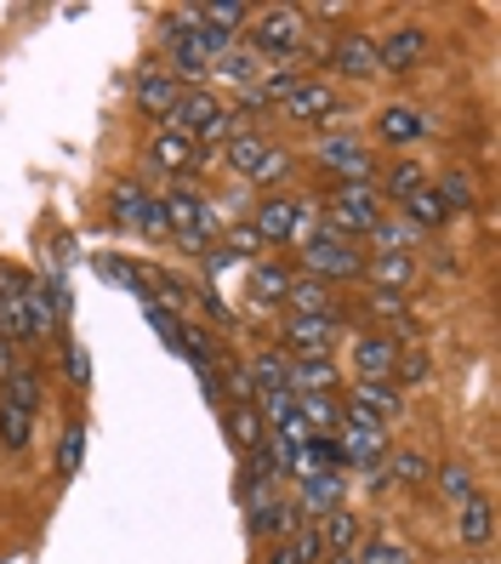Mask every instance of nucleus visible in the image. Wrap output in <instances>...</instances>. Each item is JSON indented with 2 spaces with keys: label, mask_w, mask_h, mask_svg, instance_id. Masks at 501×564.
Returning <instances> with one entry per match:
<instances>
[{
  "label": "nucleus",
  "mask_w": 501,
  "mask_h": 564,
  "mask_svg": "<svg viewBox=\"0 0 501 564\" xmlns=\"http://www.w3.org/2000/svg\"><path fill=\"white\" fill-rule=\"evenodd\" d=\"M41 388H46V377L35 365H12L7 393H0V451H12V456L29 451L35 422H41Z\"/></svg>",
  "instance_id": "f257e3e1"
},
{
  "label": "nucleus",
  "mask_w": 501,
  "mask_h": 564,
  "mask_svg": "<svg viewBox=\"0 0 501 564\" xmlns=\"http://www.w3.org/2000/svg\"><path fill=\"white\" fill-rule=\"evenodd\" d=\"M251 52L257 57H269V63H291L296 52L308 46V18H303V7H262V12H251Z\"/></svg>",
  "instance_id": "f03ea898"
},
{
  "label": "nucleus",
  "mask_w": 501,
  "mask_h": 564,
  "mask_svg": "<svg viewBox=\"0 0 501 564\" xmlns=\"http://www.w3.org/2000/svg\"><path fill=\"white\" fill-rule=\"evenodd\" d=\"M319 212H325V228H337L342 240H364L388 217V200L377 194V183H337L330 188V206H319Z\"/></svg>",
  "instance_id": "7ed1b4c3"
},
{
  "label": "nucleus",
  "mask_w": 501,
  "mask_h": 564,
  "mask_svg": "<svg viewBox=\"0 0 501 564\" xmlns=\"http://www.w3.org/2000/svg\"><path fill=\"white\" fill-rule=\"evenodd\" d=\"M165 228L177 235V246L188 251V257H199V251H211V240H217V212H211V200L199 188H188V183H177L172 194H165Z\"/></svg>",
  "instance_id": "20e7f679"
},
{
  "label": "nucleus",
  "mask_w": 501,
  "mask_h": 564,
  "mask_svg": "<svg viewBox=\"0 0 501 564\" xmlns=\"http://www.w3.org/2000/svg\"><path fill=\"white\" fill-rule=\"evenodd\" d=\"M296 251H303V274H314V280H325V285L364 280V251H359L353 240H342L337 228H325V223H319Z\"/></svg>",
  "instance_id": "39448f33"
},
{
  "label": "nucleus",
  "mask_w": 501,
  "mask_h": 564,
  "mask_svg": "<svg viewBox=\"0 0 501 564\" xmlns=\"http://www.w3.org/2000/svg\"><path fill=\"white\" fill-rule=\"evenodd\" d=\"M109 217L126 228V235H149V240H165L172 228H165V206H160V194L143 188V183H115L109 188Z\"/></svg>",
  "instance_id": "423d86ee"
},
{
  "label": "nucleus",
  "mask_w": 501,
  "mask_h": 564,
  "mask_svg": "<svg viewBox=\"0 0 501 564\" xmlns=\"http://www.w3.org/2000/svg\"><path fill=\"white\" fill-rule=\"evenodd\" d=\"M314 160H319L337 183H377V160L364 154V143L348 138V131H319Z\"/></svg>",
  "instance_id": "0eeeda50"
},
{
  "label": "nucleus",
  "mask_w": 501,
  "mask_h": 564,
  "mask_svg": "<svg viewBox=\"0 0 501 564\" xmlns=\"http://www.w3.org/2000/svg\"><path fill=\"white\" fill-rule=\"evenodd\" d=\"M348 337V314H291L285 319V343H291V359H314V354H330Z\"/></svg>",
  "instance_id": "6e6552de"
},
{
  "label": "nucleus",
  "mask_w": 501,
  "mask_h": 564,
  "mask_svg": "<svg viewBox=\"0 0 501 564\" xmlns=\"http://www.w3.org/2000/svg\"><path fill=\"white\" fill-rule=\"evenodd\" d=\"M330 69H337L342 80H377L382 75V57H377V35L371 29H348V35H337L325 46Z\"/></svg>",
  "instance_id": "1a4fd4ad"
},
{
  "label": "nucleus",
  "mask_w": 501,
  "mask_h": 564,
  "mask_svg": "<svg viewBox=\"0 0 501 564\" xmlns=\"http://www.w3.org/2000/svg\"><path fill=\"white\" fill-rule=\"evenodd\" d=\"M280 115L296 120V126H325L330 115H342V97H337V86H330V80H303V86L285 91Z\"/></svg>",
  "instance_id": "9d476101"
},
{
  "label": "nucleus",
  "mask_w": 501,
  "mask_h": 564,
  "mask_svg": "<svg viewBox=\"0 0 501 564\" xmlns=\"http://www.w3.org/2000/svg\"><path fill=\"white\" fill-rule=\"evenodd\" d=\"M377 57H382V75H411L416 63L427 57V29L422 23H399L377 41Z\"/></svg>",
  "instance_id": "9b49d317"
},
{
  "label": "nucleus",
  "mask_w": 501,
  "mask_h": 564,
  "mask_svg": "<svg viewBox=\"0 0 501 564\" xmlns=\"http://www.w3.org/2000/svg\"><path fill=\"white\" fill-rule=\"evenodd\" d=\"M0 337L7 343H35V325H29V303H23V274L0 262Z\"/></svg>",
  "instance_id": "f8f14e48"
},
{
  "label": "nucleus",
  "mask_w": 501,
  "mask_h": 564,
  "mask_svg": "<svg viewBox=\"0 0 501 564\" xmlns=\"http://www.w3.org/2000/svg\"><path fill=\"white\" fill-rule=\"evenodd\" d=\"M342 468H353V474H377L382 462H388V434H382V422H371V427H342Z\"/></svg>",
  "instance_id": "ddd939ff"
},
{
  "label": "nucleus",
  "mask_w": 501,
  "mask_h": 564,
  "mask_svg": "<svg viewBox=\"0 0 501 564\" xmlns=\"http://www.w3.org/2000/svg\"><path fill=\"white\" fill-rule=\"evenodd\" d=\"M251 228L262 235V246H291L296 240V200L291 194H262L251 212Z\"/></svg>",
  "instance_id": "4468645a"
},
{
  "label": "nucleus",
  "mask_w": 501,
  "mask_h": 564,
  "mask_svg": "<svg viewBox=\"0 0 501 564\" xmlns=\"http://www.w3.org/2000/svg\"><path fill=\"white\" fill-rule=\"evenodd\" d=\"M149 160L160 165V172H177V177H194L199 165H211V154L199 149L194 138H183V131H160L154 149H149Z\"/></svg>",
  "instance_id": "2eb2a0df"
},
{
  "label": "nucleus",
  "mask_w": 501,
  "mask_h": 564,
  "mask_svg": "<svg viewBox=\"0 0 501 564\" xmlns=\"http://www.w3.org/2000/svg\"><path fill=\"white\" fill-rule=\"evenodd\" d=\"M348 359L359 377H388L399 359V343L382 337V330H348Z\"/></svg>",
  "instance_id": "dca6fc26"
},
{
  "label": "nucleus",
  "mask_w": 501,
  "mask_h": 564,
  "mask_svg": "<svg viewBox=\"0 0 501 564\" xmlns=\"http://www.w3.org/2000/svg\"><path fill=\"white\" fill-rule=\"evenodd\" d=\"M217 109H222V97H217L211 86H183V97L172 104V115H165L160 126H165V131H183V138H194V131L206 126Z\"/></svg>",
  "instance_id": "f3484780"
},
{
  "label": "nucleus",
  "mask_w": 501,
  "mask_h": 564,
  "mask_svg": "<svg viewBox=\"0 0 501 564\" xmlns=\"http://www.w3.org/2000/svg\"><path fill=\"white\" fill-rule=\"evenodd\" d=\"M377 138H382L388 149L422 143V138H427V109H416V104H388V109L377 115Z\"/></svg>",
  "instance_id": "a211bd4d"
},
{
  "label": "nucleus",
  "mask_w": 501,
  "mask_h": 564,
  "mask_svg": "<svg viewBox=\"0 0 501 564\" xmlns=\"http://www.w3.org/2000/svg\"><path fill=\"white\" fill-rule=\"evenodd\" d=\"M291 502L280 490H269V496H251L246 502V530L251 536H262V542H280V536H291Z\"/></svg>",
  "instance_id": "6ab92c4d"
},
{
  "label": "nucleus",
  "mask_w": 501,
  "mask_h": 564,
  "mask_svg": "<svg viewBox=\"0 0 501 564\" xmlns=\"http://www.w3.org/2000/svg\"><path fill=\"white\" fill-rule=\"evenodd\" d=\"M348 405H359V411H371L382 427L393 422V416H405V393H399L388 377H359L353 388H348Z\"/></svg>",
  "instance_id": "aec40b11"
},
{
  "label": "nucleus",
  "mask_w": 501,
  "mask_h": 564,
  "mask_svg": "<svg viewBox=\"0 0 501 564\" xmlns=\"http://www.w3.org/2000/svg\"><path fill=\"white\" fill-rule=\"evenodd\" d=\"M285 388L291 393H337L342 388V371L330 354H314V359H291L285 365Z\"/></svg>",
  "instance_id": "412c9836"
},
{
  "label": "nucleus",
  "mask_w": 501,
  "mask_h": 564,
  "mask_svg": "<svg viewBox=\"0 0 501 564\" xmlns=\"http://www.w3.org/2000/svg\"><path fill=\"white\" fill-rule=\"evenodd\" d=\"M291 280H296L291 262H280V257H257L246 285H251V296H257L262 308H280V303H285V291H291Z\"/></svg>",
  "instance_id": "4be33fe9"
},
{
  "label": "nucleus",
  "mask_w": 501,
  "mask_h": 564,
  "mask_svg": "<svg viewBox=\"0 0 501 564\" xmlns=\"http://www.w3.org/2000/svg\"><path fill=\"white\" fill-rule=\"evenodd\" d=\"M364 246H371V257H416V246H422V235L399 217V212H388L371 235H364Z\"/></svg>",
  "instance_id": "5701e85b"
},
{
  "label": "nucleus",
  "mask_w": 501,
  "mask_h": 564,
  "mask_svg": "<svg viewBox=\"0 0 501 564\" xmlns=\"http://www.w3.org/2000/svg\"><path fill=\"white\" fill-rule=\"evenodd\" d=\"M211 75H217V80H228L233 91H246V86H257L262 75H269V57H257L251 46H228V52L211 63Z\"/></svg>",
  "instance_id": "b1692460"
},
{
  "label": "nucleus",
  "mask_w": 501,
  "mask_h": 564,
  "mask_svg": "<svg viewBox=\"0 0 501 564\" xmlns=\"http://www.w3.org/2000/svg\"><path fill=\"white\" fill-rule=\"evenodd\" d=\"M490 536H495V508H490V496L461 502V508H456V542H461V547H490Z\"/></svg>",
  "instance_id": "393cba45"
},
{
  "label": "nucleus",
  "mask_w": 501,
  "mask_h": 564,
  "mask_svg": "<svg viewBox=\"0 0 501 564\" xmlns=\"http://www.w3.org/2000/svg\"><path fill=\"white\" fill-rule=\"evenodd\" d=\"M416 188H427V165L422 160H388V172L377 177V194L393 206H405Z\"/></svg>",
  "instance_id": "a878e982"
},
{
  "label": "nucleus",
  "mask_w": 501,
  "mask_h": 564,
  "mask_svg": "<svg viewBox=\"0 0 501 564\" xmlns=\"http://www.w3.org/2000/svg\"><path fill=\"white\" fill-rule=\"evenodd\" d=\"M177 97H183V86H177L172 75H165L160 63H154V69H143V75H138V109H143V115L165 120V115H172V104H177Z\"/></svg>",
  "instance_id": "bb28decb"
},
{
  "label": "nucleus",
  "mask_w": 501,
  "mask_h": 564,
  "mask_svg": "<svg viewBox=\"0 0 501 564\" xmlns=\"http://www.w3.org/2000/svg\"><path fill=\"white\" fill-rule=\"evenodd\" d=\"M262 154H269V138H262V131H251V126H246V131H233V138L222 143V165H228L233 177H251Z\"/></svg>",
  "instance_id": "cd10ccee"
},
{
  "label": "nucleus",
  "mask_w": 501,
  "mask_h": 564,
  "mask_svg": "<svg viewBox=\"0 0 501 564\" xmlns=\"http://www.w3.org/2000/svg\"><path fill=\"white\" fill-rule=\"evenodd\" d=\"M285 303H291V314H337V291H330L325 280H314V274H296Z\"/></svg>",
  "instance_id": "c85d7f7f"
},
{
  "label": "nucleus",
  "mask_w": 501,
  "mask_h": 564,
  "mask_svg": "<svg viewBox=\"0 0 501 564\" xmlns=\"http://www.w3.org/2000/svg\"><path fill=\"white\" fill-rule=\"evenodd\" d=\"M393 212L405 217V223L416 228V235H433V228H445V223H450V212L439 206V194H433V183H427V188H416L411 200H405V206H393Z\"/></svg>",
  "instance_id": "c756f323"
},
{
  "label": "nucleus",
  "mask_w": 501,
  "mask_h": 564,
  "mask_svg": "<svg viewBox=\"0 0 501 564\" xmlns=\"http://www.w3.org/2000/svg\"><path fill=\"white\" fill-rule=\"evenodd\" d=\"M433 479V462L422 456V451H388V462H382V485H405V490H416V485H427Z\"/></svg>",
  "instance_id": "7c9ffc66"
},
{
  "label": "nucleus",
  "mask_w": 501,
  "mask_h": 564,
  "mask_svg": "<svg viewBox=\"0 0 501 564\" xmlns=\"http://www.w3.org/2000/svg\"><path fill=\"white\" fill-rule=\"evenodd\" d=\"M296 416L308 422V434H337L342 400H337V393H296Z\"/></svg>",
  "instance_id": "2f4dec72"
},
{
  "label": "nucleus",
  "mask_w": 501,
  "mask_h": 564,
  "mask_svg": "<svg viewBox=\"0 0 501 564\" xmlns=\"http://www.w3.org/2000/svg\"><path fill=\"white\" fill-rule=\"evenodd\" d=\"M319 542H325V558H330V553H353V547H359V513L330 508V513L319 519Z\"/></svg>",
  "instance_id": "473e14b6"
},
{
  "label": "nucleus",
  "mask_w": 501,
  "mask_h": 564,
  "mask_svg": "<svg viewBox=\"0 0 501 564\" xmlns=\"http://www.w3.org/2000/svg\"><path fill=\"white\" fill-rule=\"evenodd\" d=\"M433 194H439V206H445L450 217L479 206V183L467 177V172H439V177H433Z\"/></svg>",
  "instance_id": "72a5a7b5"
},
{
  "label": "nucleus",
  "mask_w": 501,
  "mask_h": 564,
  "mask_svg": "<svg viewBox=\"0 0 501 564\" xmlns=\"http://www.w3.org/2000/svg\"><path fill=\"white\" fill-rule=\"evenodd\" d=\"M416 285V257H371V291H405Z\"/></svg>",
  "instance_id": "f704fd0d"
},
{
  "label": "nucleus",
  "mask_w": 501,
  "mask_h": 564,
  "mask_svg": "<svg viewBox=\"0 0 501 564\" xmlns=\"http://www.w3.org/2000/svg\"><path fill=\"white\" fill-rule=\"evenodd\" d=\"M364 314H377V319H388L399 330H416V303L405 291H371L364 296Z\"/></svg>",
  "instance_id": "c9c22d12"
},
{
  "label": "nucleus",
  "mask_w": 501,
  "mask_h": 564,
  "mask_svg": "<svg viewBox=\"0 0 501 564\" xmlns=\"http://www.w3.org/2000/svg\"><path fill=\"white\" fill-rule=\"evenodd\" d=\"M138 308H143V319H149V325L160 330V343L172 348V354H183V337H188V319H183V314H172V308H165V303H154V296H143Z\"/></svg>",
  "instance_id": "e433bc0d"
},
{
  "label": "nucleus",
  "mask_w": 501,
  "mask_h": 564,
  "mask_svg": "<svg viewBox=\"0 0 501 564\" xmlns=\"http://www.w3.org/2000/svg\"><path fill=\"white\" fill-rule=\"evenodd\" d=\"M228 440L240 445V456H251L262 440H269V427H262L257 405H233V411H228Z\"/></svg>",
  "instance_id": "4c0bfd02"
},
{
  "label": "nucleus",
  "mask_w": 501,
  "mask_h": 564,
  "mask_svg": "<svg viewBox=\"0 0 501 564\" xmlns=\"http://www.w3.org/2000/svg\"><path fill=\"white\" fill-rule=\"evenodd\" d=\"M427 485H439V496H445L450 508H461V502H473V496H479L473 474H467L461 462H445V468H433V479H427Z\"/></svg>",
  "instance_id": "58836bf2"
},
{
  "label": "nucleus",
  "mask_w": 501,
  "mask_h": 564,
  "mask_svg": "<svg viewBox=\"0 0 501 564\" xmlns=\"http://www.w3.org/2000/svg\"><path fill=\"white\" fill-rule=\"evenodd\" d=\"M291 172H296V154H291V149H274V143H269V154L257 160V172H251L246 183H257V188H269V194H280V183H285Z\"/></svg>",
  "instance_id": "ea45409f"
},
{
  "label": "nucleus",
  "mask_w": 501,
  "mask_h": 564,
  "mask_svg": "<svg viewBox=\"0 0 501 564\" xmlns=\"http://www.w3.org/2000/svg\"><path fill=\"white\" fill-rule=\"evenodd\" d=\"M86 434H91V427L75 416L69 427H63V440H57V474L63 479H75L80 474V456H86Z\"/></svg>",
  "instance_id": "a19ab883"
},
{
  "label": "nucleus",
  "mask_w": 501,
  "mask_h": 564,
  "mask_svg": "<svg viewBox=\"0 0 501 564\" xmlns=\"http://www.w3.org/2000/svg\"><path fill=\"white\" fill-rule=\"evenodd\" d=\"M285 365H291V359H285L280 348H262V354L246 365V377H251L257 393H262V388H285Z\"/></svg>",
  "instance_id": "79ce46f5"
},
{
  "label": "nucleus",
  "mask_w": 501,
  "mask_h": 564,
  "mask_svg": "<svg viewBox=\"0 0 501 564\" xmlns=\"http://www.w3.org/2000/svg\"><path fill=\"white\" fill-rule=\"evenodd\" d=\"M251 405H257L262 427H280V422H291V416H296V393H291V388H262Z\"/></svg>",
  "instance_id": "37998d69"
},
{
  "label": "nucleus",
  "mask_w": 501,
  "mask_h": 564,
  "mask_svg": "<svg viewBox=\"0 0 501 564\" xmlns=\"http://www.w3.org/2000/svg\"><path fill=\"white\" fill-rule=\"evenodd\" d=\"M199 18H206L211 29H228V35H240V29L251 23V7H246V0H211V7H199Z\"/></svg>",
  "instance_id": "c03bdc74"
},
{
  "label": "nucleus",
  "mask_w": 501,
  "mask_h": 564,
  "mask_svg": "<svg viewBox=\"0 0 501 564\" xmlns=\"http://www.w3.org/2000/svg\"><path fill=\"white\" fill-rule=\"evenodd\" d=\"M388 382H393L399 393H405V388H416V382H427V354H422V348H399V359H393Z\"/></svg>",
  "instance_id": "a18cd8bd"
},
{
  "label": "nucleus",
  "mask_w": 501,
  "mask_h": 564,
  "mask_svg": "<svg viewBox=\"0 0 501 564\" xmlns=\"http://www.w3.org/2000/svg\"><path fill=\"white\" fill-rule=\"evenodd\" d=\"M228 251L240 257V262H257V257H269V246H262V235L251 223H228Z\"/></svg>",
  "instance_id": "49530a36"
},
{
  "label": "nucleus",
  "mask_w": 501,
  "mask_h": 564,
  "mask_svg": "<svg viewBox=\"0 0 501 564\" xmlns=\"http://www.w3.org/2000/svg\"><path fill=\"white\" fill-rule=\"evenodd\" d=\"M63 371H69V382L86 393L91 388V354H86V343H75V337H63Z\"/></svg>",
  "instance_id": "de8ad7c7"
},
{
  "label": "nucleus",
  "mask_w": 501,
  "mask_h": 564,
  "mask_svg": "<svg viewBox=\"0 0 501 564\" xmlns=\"http://www.w3.org/2000/svg\"><path fill=\"white\" fill-rule=\"evenodd\" d=\"M262 564H296V558H291V542H285V536H280V542H274V547H269V558H262Z\"/></svg>",
  "instance_id": "09e8293b"
},
{
  "label": "nucleus",
  "mask_w": 501,
  "mask_h": 564,
  "mask_svg": "<svg viewBox=\"0 0 501 564\" xmlns=\"http://www.w3.org/2000/svg\"><path fill=\"white\" fill-rule=\"evenodd\" d=\"M325 564H359V558H353V553H330Z\"/></svg>",
  "instance_id": "8fccbe9b"
}]
</instances>
